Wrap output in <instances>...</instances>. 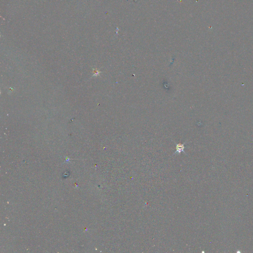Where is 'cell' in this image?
<instances>
[{
    "mask_svg": "<svg viewBox=\"0 0 253 253\" xmlns=\"http://www.w3.org/2000/svg\"><path fill=\"white\" fill-rule=\"evenodd\" d=\"M93 73H94V74H93V76H95V77H96V76H97L98 75H99V74H100L101 72V71H98L97 69H93Z\"/></svg>",
    "mask_w": 253,
    "mask_h": 253,
    "instance_id": "2",
    "label": "cell"
},
{
    "mask_svg": "<svg viewBox=\"0 0 253 253\" xmlns=\"http://www.w3.org/2000/svg\"><path fill=\"white\" fill-rule=\"evenodd\" d=\"M185 143H186V142H185L183 144H181V143L176 144V151L174 153V155H175L176 153L180 154L182 152H184V153H185L184 150V148L186 147V146H184V144Z\"/></svg>",
    "mask_w": 253,
    "mask_h": 253,
    "instance_id": "1",
    "label": "cell"
}]
</instances>
